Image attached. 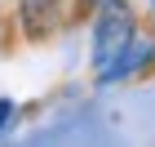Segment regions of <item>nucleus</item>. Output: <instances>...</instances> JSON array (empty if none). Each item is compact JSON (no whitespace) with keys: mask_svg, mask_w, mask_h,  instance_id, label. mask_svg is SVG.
<instances>
[{"mask_svg":"<svg viewBox=\"0 0 155 147\" xmlns=\"http://www.w3.org/2000/svg\"><path fill=\"white\" fill-rule=\"evenodd\" d=\"M137 27H142V13L133 9V0H107L89 18V67L102 72L120 49L137 36Z\"/></svg>","mask_w":155,"mask_h":147,"instance_id":"nucleus-1","label":"nucleus"},{"mask_svg":"<svg viewBox=\"0 0 155 147\" xmlns=\"http://www.w3.org/2000/svg\"><path fill=\"white\" fill-rule=\"evenodd\" d=\"M146 76H155V27H137V36L120 49L102 72H93V89L129 85V80H146Z\"/></svg>","mask_w":155,"mask_h":147,"instance_id":"nucleus-2","label":"nucleus"},{"mask_svg":"<svg viewBox=\"0 0 155 147\" xmlns=\"http://www.w3.org/2000/svg\"><path fill=\"white\" fill-rule=\"evenodd\" d=\"M107 0H67V27H84Z\"/></svg>","mask_w":155,"mask_h":147,"instance_id":"nucleus-4","label":"nucleus"},{"mask_svg":"<svg viewBox=\"0 0 155 147\" xmlns=\"http://www.w3.org/2000/svg\"><path fill=\"white\" fill-rule=\"evenodd\" d=\"M146 9H151V23H155V0H146Z\"/></svg>","mask_w":155,"mask_h":147,"instance_id":"nucleus-6","label":"nucleus"},{"mask_svg":"<svg viewBox=\"0 0 155 147\" xmlns=\"http://www.w3.org/2000/svg\"><path fill=\"white\" fill-rule=\"evenodd\" d=\"M13 27L22 45H49L67 31V0H13Z\"/></svg>","mask_w":155,"mask_h":147,"instance_id":"nucleus-3","label":"nucleus"},{"mask_svg":"<svg viewBox=\"0 0 155 147\" xmlns=\"http://www.w3.org/2000/svg\"><path fill=\"white\" fill-rule=\"evenodd\" d=\"M18 116H22V107H18L13 98H0V143L18 129Z\"/></svg>","mask_w":155,"mask_h":147,"instance_id":"nucleus-5","label":"nucleus"}]
</instances>
